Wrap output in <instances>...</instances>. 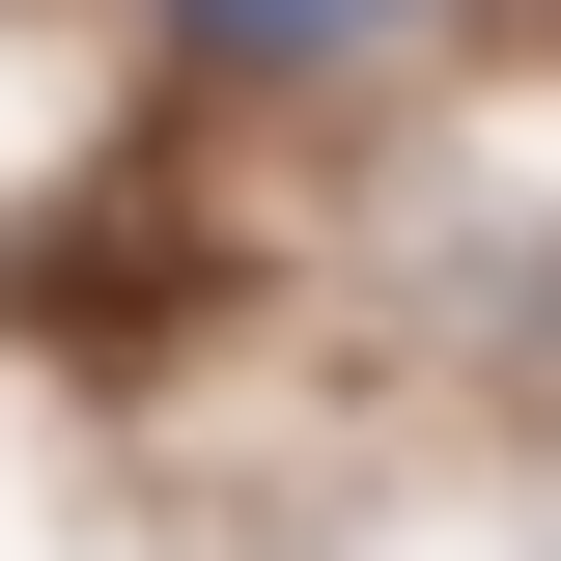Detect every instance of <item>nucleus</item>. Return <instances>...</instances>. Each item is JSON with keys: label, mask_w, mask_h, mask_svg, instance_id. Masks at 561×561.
Segmentation results:
<instances>
[{"label": "nucleus", "mask_w": 561, "mask_h": 561, "mask_svg": "<svg viewBox=\"0 0 561 561\" xmlns=\"http://www.w3.org/2000/svg\"><path fill=\"white\" fill-rule=\"evenodd\" d=\"M169 28H197V57H280V84H309V57H365L393 0H169Z\"/></svg>", "instance_id": "nucleus-1"}]
</instances>
